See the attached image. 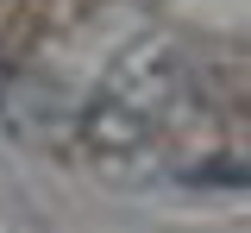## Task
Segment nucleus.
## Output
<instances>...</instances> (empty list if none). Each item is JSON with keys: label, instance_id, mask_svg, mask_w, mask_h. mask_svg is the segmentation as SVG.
<instances>
[{"label": "nucleus", "instance_id": "nucleus-1", "mask_svg": "<svg viewBox=\"0 0 251 233\" xmlns=\"http://www.w3.org/2000/svg\"><path fill=\"white\" fill-rule=\"evenodd\" d=\"M176 88H182V69L170 63V57H145V51H138V57H126V63H120V76H113V88H107V95L126 101L132 114H145V120L157 126V120H163V107L176 101Z\"/></svg>", "mask_w": 251, "mask_h": 233}, {"label": "nucleus", "instance_id": "nucleus-2", "mask_svg": "<svg viewBox=\"0 0 251 233\" xmlns=\"http://www.w3.org/2000/svg\"><path fill=\"white\" fill-rule=\"evenodd\" d=\"M82 139H88L100 158H132V151L151 139V120H145V114H132V107L113 101V95H94L88 114H82Z\"/></svg>", "mask_w": 251, "mask_h": 233}]
</instances>
